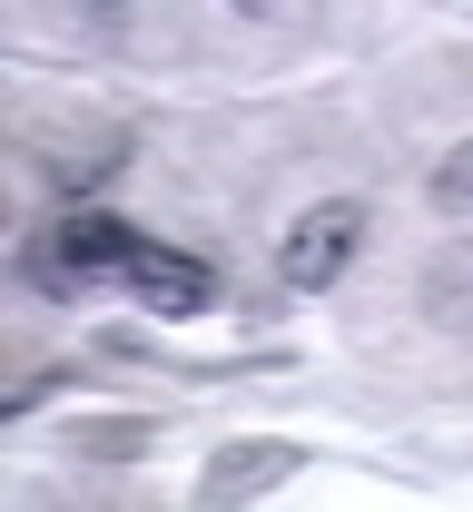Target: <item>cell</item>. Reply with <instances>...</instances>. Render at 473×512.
<instances>
[{"mask_svg": "<svg viewBox=\"0 0 473 512\" xmlns=\"http://www.w3.org/2000/svg\"><path fill=\"white\" fill-rule=\"evenodd\" d=\"M365 247V197H316L286 237H276V276H286V296H326L345 266Z\"/></svg>", "mask_w": 473, "mask_h": 512, "instance_id": "obj_1", "label": "cell"}, {"mask_svg": "<svg viewBox=\"0 0 473 512\" xmlns=\"http://www.w3.org/2000/svg\"><path fill=\"white\" fill-rule=\"evenodd\" d=\"M296 463L306 453L286 444V434H257V444H227L217 463L198 473V503L227 512V503H257V493H276V483H296Z\"/></svg>", "mask_w": 473, "mask_h": 512, "instance_id": "obj_2", "label": "cell"}, {"mask_svg": "<svg viewBox=\"0 0 473 512\" xmlns=\"http://www.w3.org/2000/svg\"><path fill=\"white\" fill-rule=\"evenodd\" d=\"M138 286V306H158V316H198L207 296H217V276H207V256H188V247H158V237H138V256L119 266Z\"/></svg>", "mask_w": 473, "mask_h": 512, "instance_id": "obj_3", "label": "cell"}, {"mask_svg": "<svg viewBox=\"0 0 473 512\" xmlns=\"http://www.w3.org/2000/svg\"><path fill=\"white\" fill-rule=\"evenodd\" d=\"M50 227H60V247L79 256V276H119V266L138 256V227H129V217H109V207H89V197H69Z\"/></svg>", "mask_w": 473, "mask_h": 512, "instance_id": "obj_4", "label": "cell"}, {"mask_svg": "<svg viewBox=\"0 0 473 512\" xmlns=\"http://www.w3.org/2000/svg\"><path fill=\"white\" fill-rule=\"evenodd\" d=\"M424 325L434 335H473V247H444L424 266Z\"/></svg>", "mask_w": 473, "mask_h": 512, "instance_id": "obj_5", "label": "cell"}, {"mask_svg": "<svg viewBox=\"0 0 473 512\" xmlns=\"http://www.w3.org/2000/svg\"><path fill=\"white\" fill-rule=\"evenodd\" d=\"M20 276H30L40 296H89V276H79V256L60 247V227H50V217L20 237Z\"/></svg>", "mask_w": 473, "mask_h": 512, "instance_id": "obj_6", "label": "cell"}, {"mask_svg": "<svg viewBox=\"0 0 473 512\" xmlns=\"http://www.w3.org/2000/svg\"><path fill=\"white\" fill-rule=\"evenodd\" d=\"M69 453L79 463H129V453H148V424L138 414H89V424H69Z\"/></svg>", "mask_w": 473, "mask_h": 512, "instance_id": "obj_7", "label": "cell"}, {"mask_svg": "<svg viewBox=\"0 0 473 512\" xmlns=\"http://www.w3.org/2000/svg\"><path fill=\"white\" fill-rule=\"evenodd\" d=\"M119 158H129V138L109 128V138H89V148H50L40 168H50V188H60V197H79V188H89V178H109Z\"/></svg>", "mask_w": 473, "mask_h": 512, "instance_id": "obj_8", "label": "cell"}, {"mask_svg": "<svg viewBox=\"0 0 473 512\" xmlns=\"http://www.w3.org/2000/svg\"><path fill=\"white\" fill-rule=\"evenodd\" d=\"M434 207H444V217H473V138L434 168Z\"/></svg>", "mask_w": 473, "mask_h": 512, "instance_id": "obj_9", "label": "cell"}, {"mask_svg": "<svg viewBox=\"0 0 473 512\" xmlns=\"http://www.w3.org/2000/svg\"><path fill=\"white\" fill-rule=\"evenodd\" d=\"M60 375H69V365H30V375H20L10 394H0V414H30V404H40V394H50Z\"/></svg>", "mask_w": 473, "mask_h": 512, "instance_id": "obj_10", "label": "cell"}, {"mask_svg": "<svg viewBox=\"0 0 473 512\" xmlns=\"http://www.w3.org/2000/svg\"><path fill=\"white\" fill-rule=\"evenodd\" d=\"M237 10H267V0H237Z\"/></svg>", "mask_w": 473, "mask_h": 512, "instance_id": "obj_11", "label": "cell"}]
</instances>
